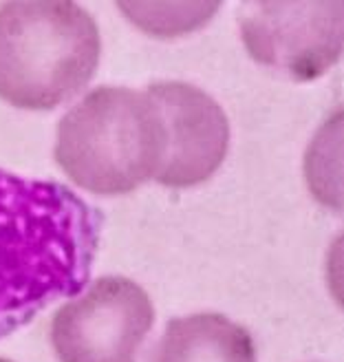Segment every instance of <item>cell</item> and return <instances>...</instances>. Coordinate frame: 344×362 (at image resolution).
Instances as JSON below:
<instances>
[{
    "mask_svg": "<svg viewBox=\"0 0 344 362\" xmlns=\"http://www.w3.org/2000/svg\"><path fill=\"white\" fill-rule=\"evenodd\" d=\"M153 362H256V345L223 314H192L168 322Z\"/></svg>",
    "mask_w": 344,
    "mask_h": 362,
    "instance_id": "cell-7",
    "label": "cell"
},
{
    "mask_svg": "<svg viewBox=\"0 0 344 362\" xmlns=\"http://www.w3.org/2000/svg\"><path fill=\"white\" fill-rule=\"evenodd\" d=\"M146 93L159 106L166 131V151L155 179L168 188L203 184L227 155L230 122L223 108L186 82H155Z\"/></svg>",
    "mask_w": 344,
    "mask_h": 362,
    "instance_id": "cell-6",
    "label": "cell"
},
{
    "mask_svg": "<svg viewBox=\"0 0 344 362\" xmlns=\"http://www.w3.org/2000/svg\"><path fill=\"white\" fill-rule=\"evenodd\" d=\"M0 362H11V360H7V358H0Z\"/></svg>",
    "mask_w": 344,
    "mask_h": 362,
    "instance_id": "cell-9",
    "label": "cell"
},
{
    "mask_svg": "<svg viewBox=\"0 0 344 362\" xmlns=\"http://www.w3.org/2000/svg\"><path fill=\"white\" fill-rule=\"evenodd\" d=\"M241 38L256 62L300 82L318 80L342 53L344 9L333 3H247L239 11Z\"/></svg>",
    "mask_w": 344,
    "mask_h": 362,
    "instance_id": "cell-5",
    "label": "cell"
},
{
    "mask_svg": "<svg viewBox=\"0 0 344 362\" xmlns=\"http://www.w3.org/2000/svg\"><path fill=\"white\" fill-rule=\"evenodd\" d=\"M153 322L146 289L126 276H104L56 312L51 345L60 362H135Z\"/></svg>",
    "mask_w": 344,
    "mask_h": 362,
    "instance_id": "cell-4",
    "label": "cell"
},
{
    "mask_svg": "<svg viewBox=\"0 0 344 362\" xmlns=\"http://www.w3.org/2000/svg\"><path fill=\"white\" fill-rule=\"evenodd\" d=\"M164 151V117L146 90L93 88L58 124L56 161L95 194L135 190L157 175Z\"/></svg>",
    "mask_w": 344,
    "mask_h": 362,
    "instance_id": "cell-3",
    "label": "cell"
},
{
    "mask_svg": "<svg viewBox=\"0 0 344 362\" xmlns=\"http://www.w3.org/2000/svg\"><path fill=\"white\" fill-rule=\"evenodd\" d=\"M100 212L58 181L0 170V338L88 283Z\"/></svg>",
    "mask_w": 344,
    "mask_h": 362,
    "instance_id": "cell-1",
    "label": "cell"
},
{
    "mask_svg": "<svg viewBox=\"0 0 344 362\" xmlns=\"http://www.w3.org/2000/svg\"><path fill=\"white\" fill-rule=\"evenodd\" d=\"M100 29L86 9L66 0H29L0 7V98L49 111L93 78Z\"/></svg>",
    "mask_w": 344,
    "mask_h": 362,
    "instance_id": "cell-2",
    "label": "cell"
},
{
    "mask_svg": "<svg viewBox=\"0 0 344 362\" xmlns=\"http://www.w3.org/2000/svg\"><path fill=\"white\" fill-rule=\"evenodd\" d=\"M121 11L146 33L153 35H179L203 25L216 11L219 3L194 5H148V3H119Z\"/></svg>",
    "mask_w": 344,
    "mask_h": 362,
    "instance_id": "cell-8",
    "label": "cell"
}]
</instances>
